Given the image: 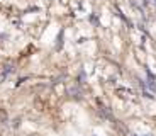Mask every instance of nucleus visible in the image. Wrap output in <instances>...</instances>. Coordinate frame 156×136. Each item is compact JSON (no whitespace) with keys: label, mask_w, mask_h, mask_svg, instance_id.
<instances>
[{"label":"nucleus","mask_w":156,"mask_h":136,"mask_svg":"<svg viewBox=\"0 0 156 136\" xmlns=\"http://www.w3.org/2000/svg\"><path fill=\"white\" fill-rule=\"evenodd\" d=\"M14 72V66L12 65H7V66H4V70H2V73H0V82L4 80V78H7L9 75Z\"/></svg>","instance_id":"nucleus-1"}]
</instances>
